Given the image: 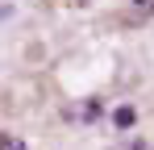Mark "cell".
<instances>
[{"label":"cell","instance_id":"3","mask_svg":"<svg viewBox=\"0 0 154 150\" xmlns=\"http://www.w3.org/2000/svg\"><path fill=\"white\" fill-rule=\"evenodd\" d=\"M17 146H21V142H17L13 133H0V150H17Z\"/></svg>","mask_w":154,"mask_h":150},{"label":"cell","instance_id":"5","mask_svg":"<svg viewBox=\"0 0 154 150\" xmlns=\"http://www.w3.org/2000/svg\"><path fill=\"white\" fill-rule=\"evenodd\" d=\"M79 4H83V0H79Z\"/></svg>","mask_w":154,"mask_h":150},{"label":"cell","instance_id":"1","mask_svg":"<svg viewBox=\"0 0 154 150\" xmlns=\"http://www.w3.org/2000/svg\"><path fill=\"white\" fill-rule=\"evenodd\" d=\"M133 121H137V108H133V104H121V108L112 113V125H117V129H133Z\"/></svg>","mask_w":154,"mask_h":150},{"label":"cell","instance_id":"4","mask_svg":"<svg viewBox=\"0 0 154 150\" xmlns=\"http://www.w3.org/2000/svg\"><path fill=\"white\" fill-rule=\"evenodd\" d=\"M17 150H25V146H17Z\"/></svg>","mask_w":154,"mask_h":150},{"label":"cell","instance_id":"2","mask_svg":"<svg viewBox=\"0 0 154 150\" xmlns=\"http://www.w3.org/2000/svg\"><path fill=\"white\" fill-rule=\"evenodd\" d=\"M100 113H104V104H100V100H88V104H83V117H88V121H96Z\"/></svg>","mask_w":154,"mask_h":150}]
</instances>
